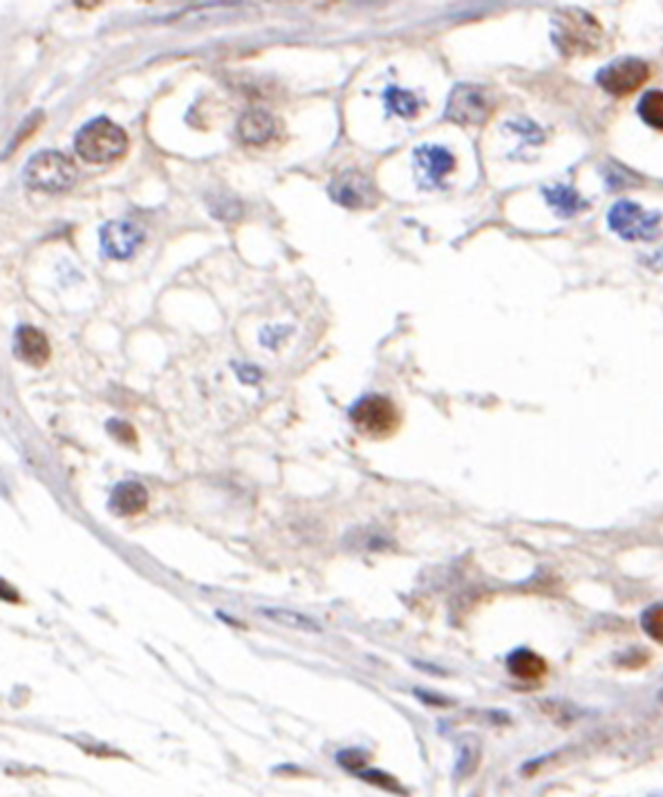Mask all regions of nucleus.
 Returning <instances> with one entry per match:
<instances>
[{
	"label": "nucleus",
	"instance_id": "nucleus-1",
	"mask_svg": "<svg viewBox=\"0 0 663 797\" xmlns=\"http://www.w3.org/2000/svg\"><path fill=\"white\" fill-rule=\"evenodd\" d=\"M77 153L90 164L115 162L128 148V137L110 119L99 117L83 126L77 135Z\"/></svg>",
	"mask_w": 663,
	"mask_h": 797
},
{
	"label": "nucleus",
	"instance_id": "nucleus-8",
	"mask_svg": "<svg viewBox=\"0 0 663 797\" xmlns=\"http://www.w3.org/2000/svg\"><path fill=\"white\" fill-rule=\"evenodd\" d=\"M330 195L348 209H361L375 202V186L359 171H345L330 184Z\"/></svg>",
	"mask_w": 663,
	"mask_h": 797
},
{
	"label": "nucleus",
	"instance_id": "nucleus-21",
	"mask_svg": "<svg viewBox=\"0 0 663 797\" xmlns=\"http://www.w3.org/2000/svg\"><path fill=\"white\" fill-rule=\"evenodd\" d=\"M336 762H339L343 768H348L350 773L359 775L361 771H366V766L370 762V755L366 753V750H361V748H345V750H341L339 755H336Z\"/></svg>",
	"mask_w": 663,
	"mask_h": 797
},
{
	"label": "nucleus",
	"instance_id": "nucleus-4",
	"mask_svg": "<svg viewBox=\"0 0 663 797\" xmlns=\"http://www.w3.org/2000/svg\"><path fill=\"white\" fill-rule=\"evenodd\" d=\"M608 224L623 240H652L659 233L661 213L646 211L639 204L623 200L612 206V211L608 213Z\"/></svg>",
	"mask_w": 663,
	"mask_h": 797
},
{
	"label": "nucleus",
	"instance_id": "nucleus-18",
	"mask_svg": "<svg viewBox=\"0 0 663 797\" xmlns=\"http://www.w3.org/2000/svg\"><path fill=\"white\" fill-rule=\"evenodd\" d=\"M639 115L648 126L663 130V92L652 90L639 103Z\"/></svg>",
	"mask_w": 663,
	"mask_h": 797
},
{
	"label": "nucleus",
	"instance_id": "nucleus-11",
	"mask_svg": "<svg viewBox=\"0 0 663 797\" xmlns=\"http://www.w3.org/2000/svg\"><path fill=\"white\" fill-rule=\"evenodd\" d=\"M415 162L419 173L428 184H440L442 177L455 168V157L440 146H422L415 150Z\"/></svg>",
	"mask_w": 663,
	"mask_h": 797
},
{
	"label": "nucleus",
	"instance_id": "nucleus-19",
	"mask_svg": "<svg viewBox=\"0 0 663 797\" xmlns=\"http://www.w3.org/2000/svg\"><path fill=\"white\" fill-rule=\"evenodd\" d=\"M641 627L652 641L663 645V603L648 607L641 616Z\"/></svg>",
	"mask_w": 663,
	"mask_h": 797
},
{
	"label": "nucleus",
	"instance_id": "nucleus-23",
	"mask_svg": "<svg viewBox=\"0 0 663 797\" xmlns=\"http://www.w3.org/2000/svg\"><path fill=\"white\" fill-rule=\"evenodd\" d=\"M108 430L110 433H115L119 439H124V442H135V430L130 428L126 421H117V419H112L110 424H108Z\"/></svg>",
	"mask_w": 663,
	"mask_h": 797
},
{
	"label": "nucleus",
	"instance_id": "nucleus-14",
	"mask_svg": "<svg viewBox=\"0 0 663 797\" xmlns=\"http://www.w3.org/2000/svg\"><path fill=\"white\" fill-rule=\"evenodd\" d=\"M507 668L513 677H518L522 681H536V679H543L547 674V661L540 654H536L534 650L520 648V650H513L507 656Z\"/></svg>",
	"mask_w": 663,
	"mask_h": 797
},
{
	"label": "nucleus",
	"instance_id": "nucleus-5",
	"mask_svg": "<svg viewBox=\"0 0 663 797\" xmlns=\"http://www.w3.org/2000/svg\"><path fill=\"white\" fill-rule=\"evenodd\" d=\"M563 21L556 27V45L565 54H587L596 50V41H599V25L594 23V18H590L583 12H569L560 16Z\"/></svg>",
	"mask_w": 663,
	"mask_h": 797
},
{
	"label": "nucleus",
	"instance_id": "nucleus-20",
	"mask_svg": "<svg viewBox=\"0 0 663 797\" xmlns=\"http://www.w3.org/2000/svg\"><path fill=\"white\" fill-rule=\"evenodd\" d=\"M359 777H361L363 782L375 784V786H379V789H384V791H388V793L406 795V789L399 784L397 777H392V775H388V773H384V771H377V768H366V771H361V773H359Z\"/></svg>",
	"mask_w": 663,
	"mask_h": 797
},
{
	"label": "nucleus",
	"instance_id": "nucleus-3",
	"mask_svg": "<svg viewBox=\"0 0 663 797\" xmlns=\"http://www.w3.org/2000/svg\"><path fill=\"white\" fill-rule=\"evenodd\" d=\"M77 166L56 150L39 153L25 166V182L39 191H65L77 182Z\"/></svg>",
	"mask_w": 663,
	"mask_h": 797
},
{
	"label": "nucleus",
	"instance_id": "nucleus-9",
	"mask_svg": "<svg viewBox=\"0 0 663 797\" xmlns=\"http://www.w3.org/2000/svg\"><path fill=\"white\" fill-rule=\"evenodd\" d=\"M101 249L108 258L115 260H126L135 253V249L142 242L144 233L133 222H108L104 229H101Z\"/></svg>",
	"mask_w": 663,
	"mask_h": 797
},
{
	"label": "nucleus",
	"instance_id": "nucleus-16",
	"mask_svg": "<svg viewBox=\"0 0 663 797\" xmlns=\"http://www.w3.org/2000/svg\"><path fill=\"white\" fill-rule=\"evenodd\" d=\"M549 206L558 215H574L581 209H585V202L578 198V193L574 189H567V186H549L543 191Z\"/></svg>",
	"mask_w": 663,
	"mask_h": 797
},
{
	"label": "nucleus",
	"instance_id": "nucleus-17",
	"mask_svg": "<svg viewBox=\"0 0 663 797\" xmlns=\"http://www.w3.org/2000/svg\"><path fill=\"white\" fill-rule=\"evenodd\" d=\"M386 106L390 112H395V115L404 117V119H413L417 112H419V101L413 95V92H406L401 88L390 86L386 90Z\"/></svg>",
	"mask_w": 663,
	"mask_h": 797
},
{
	"label": "nucleus",
	"instance_id": "nucleus-6",
	"mask_svg": "<svg viewBox=\"0 0 663 797\" xmlns=\"http://www.w3.org/2000/svg\"><path fill=\"white\" fill-rule=\"evenodd\" d=\"M650 77V68L641 59H619L596 74L599 86L614 97H625L639 90Z\"/></svg>",
	"mask_w": 663,
	"mask_h": 797
},
{
	"label": "nucleus",
	"instance_id": "nucleus-10",
	"mask_svg": "<svg viewBox=\"0 0 663 797\" xmlns=\"http://www.w3.org/2000/svg\"><path fill=\"white\" fill-rule=\"evenodd\" d=\"M14 350H16L18 359L34 365V368H43V365L50 359L48 336L30 325L18 327L16 339H14Z\"/></svg>",
	"mask_w": 663,
	"mask_h": 797
},
{
	"label": "nucleus",
	"instance_id": "nucleus-13",
	"mask_svg": "<svg viewBox=\"0 0 663 797\" xmlns=\"http://www.w3.org/2000/svg\"><path fill=\"white\" fill-rule=\"evenodd\" d=\"M274 130H276V121L265 110H249V112H245V115H242V119H240V124H238L240 139L245 144H251V146L267 144L269 139L274 137Z\"/></svg>",
	"mask_w": 663,
	"mask_h": 797
},
{
	"label": "nucleus",
	"instance_id": "nucleus-2",
	"mask_svg": "<svg viewBox=\"0 0 663 797\" xmlns=\"http://www.w3.org/2000/svg\"><path fill=\"white\" fill-rule=\"evenodd\" d=\"M350 421L361 435L372 439H386L397 433L399 412L390 399L381 395H368L350 408Z\"/></svg>",
	"mask_w": 663,
	"mask_h": 797
},
{
	"label": "nucleus",
	"instance_id": "nucleus-22",
	"mask_svg": "<svg viewBox=\"0 0 663 797\" xmlns=\"http://www.w3.org/2000/svg\"><path fill=\"white\" fill-rule=\"evenodd\" d=\"M478 748L471 750L469 746L462 748V755H460V762H457V775H471L475 771V766H478Z\"/></svg>",
	"mask_w": 663,
	"mask_h": 797
},
{
	"label": "nucleus",
	"instance_id": "nucleus-7",
	"mask_svg": "<svg viewBox=\"0 0 663 797\" xmlns=\"http://www.w3.org/2000/svg\"><path fill=\"white\" fill-rule=\"evenodd\" d=\"M493 101L484 95V90L473 86H460L453 90L446 106V117L457 124H482L491 115Z\"/></svg>",
	"mask_w": 663,
	"mask_h": 797
},
{
	"label": "nucleus",
	"instance_id": "nucleus-15",
	"mask_svg": "<svg viewBox=\"0 0 663 797\" xmlns=\"http://www.w3.org/2000/svg\"><path fill=\"white\" fill-rule=\"evenodd\" d=\"M260 614L267 616L269 621L292 627V630L301 632H321V625L314 621L312 616H305L301 612H292V609L283 607H260Z\"/></svg>",
	"mask_w": 663,
	"mask_h": 797
},
{
	"label": "nucleus",
	"instance_id": "nucleus-12",
	"mask_svg": "<svg viewBox=\"0 0 663 797\" xmlns=\"http://www.w3.org/2000/svg\"><path fill=\"white\" fill-rule=\"evenodd\" d=\"M148 506V491L142 482L126 480L115 486L110 495V509L117 515H137Z\"/></svg>",
	"mask_w": 663,
	"mask_h": 797
}]
</instances>
